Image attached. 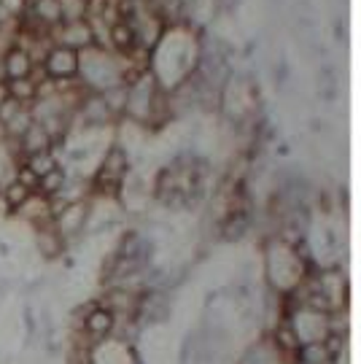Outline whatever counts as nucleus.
Returning a JSON list of instances; mask_svg holds the SVG:
<instances>
[{
	"label": "nucleus",
	"instance_id": "nucleus-8",
	"mask_svg": "<svg viewBox=\"0 0 361 364\" xmlns=\"http://www.w3.org/2000/svg\"><path fill=\"white\" fill-rule=\"evenodd\" d=\"M16 149H19V154H22V159H27V156L33 154H43V151H52L54 149V141L52 135L41 127L38 122H33L30 127L25 130V135L16 141Z\"/></svg>",
	"mask_w": 361,
	"mask_h": 364
},
{
	"label": "nucleus",
	"instance_id": "nucleus-4",
	"mask_svg": "<svg viewBox=\"0 0 361 364\" xmlns=\"http://www.w3.org/2000/svg\"><path fill=\"white\" fill-rule=\"evenodd\" d=\"M38 68L43 70V76L54 78V81H73L78 78V52L68 49V46H52Z\"/></svg>",
	"mask_w": 361,
	"mask_h": 364
},
{
	"label": "nucleus",
	"instance_id": "nucleus-11",
	"mask_svg": "<svg viewBox=\"0 0 361 364\" xmlns=\"http://www.w3.org/2000/svg\"><path fill=\"white\" fill-rule=\"evenodd\" d=\"M68 168L65 165H60L57 170H52V173H46V176H41L38 178V189H36V195L41 197H54L63 192L65 181H68Z\"/></svg>",
	"mask_w": 361,
	"mask_h": 364
},
{
	"label": "nucleus",
	"instance_id": "nucleus-2",
	"mask_svg": "<svg viewBox=\"0 0 361 364\" xmlns=\"http://www.w3.org/2000/svg\"><path fill=\"white\" fill-rule=\"evenodd\" d=\"M90 364H143L138 348L119 338H105L90 346Z\"/></svg>",
	"mask_w": 361,
	"mask_h": 364
},
{
	"label": "nucleus",
	"instance_id": "nucleus-3",
	"mask_svg": "<svg viewBox=\"0 0 361 364\" xmlns=\"http://www.w3.org/2000/svg\"><path fill=\"white\" fill-rule=\"evenodd\" d=\"M49 38L54 46H68L73 52H84L95 46V36H92L90 19H73V22H60L57 27L49 30Z\"/></svg>",
	"mask_w": 361,
	"mask_h": 364
},
{
	"label": "nucleus",
	"instance_id": "nucleus-9",
	"mask_svg": "<svg viewBox=\"0 0 361 364\" xmlns=\"http://www.w3.org/2000/svg\"><path fill=\"white\" fill-rule=\"evenodd\" d=\"M9 84V97L16 100L19 105H30L36 103V97H38V84H36V78H14V81H6Z\"/></svg>",
	"mask_w": 361,
	"mask_h": 364
},
{
	"label": "nucleus",
	"instance_id": "nucleus-13",
	"mask_svg": "<svg viewBox=\"0 0 361 364\" xmlns=\"http://www.w3.org/2000/svg\"><path fill=\"white\" fill-rule=\"evenodd\" d=\"M9 100V84H6V78H0V103H6Z\"/></svg>",
	"mask_w": 361,
	"mask_h": 364
},
{
	"label": "nucleus",
	"instance_id": "nucleus-7",
	"mask_svg": "<svg viewBox=\"0 0 361 364\" xmlns=\"http://www.w3.org/2000/svg\"><path fill=\"white\" fill-rule=\"evenodd\" d=\"M138 49L141 46H138V36H135L132 22L117 19L114 25H108V52H114L117 57H129Z\"/></svg>",
	"mask_w": 361,
	"mask_h": 364
},
{
	"label": "nucleus",
	"instance_id": "nucleus-5",
	"mask_svg": "<svg viewBox=\"0 0 361 364\" xmlns=\"http://www.w3.org/2000/svg\"><path fill=\"white\" fill-rule=\"evenodd\" d=\"M237 364H294V356L281 351L270 340V335H262L259 340L245 346Z\"/></svg>",
	"mask_w": 361,
	"mask_h": 364
},
{
	"label": "nucleus",
	"instance_id": "nucleus-6",
	"mask_svg": "<svg viewBox=\"0 0 361 364\" xmlns=\"http://www.w3.org/2000/svg\"><path fill=\"white\" fill-rule=\"evenodd\" d=\"M36 68L38 65L33 63V57H30L25 49H19V46H9L6 52L0 54V78H6V81L30 78Z\"/></svg>",
	"mask_w": 361,
	"mask_h": 364
},
{
	"label": "nucleus",
	"instance_id": "nucleus-12",
	"mask_svg": "<svg viewBox=\"0 0 361 364\" xmlns=\"http://www.w3.org/2000/svg\"><path fill=\"white\" fill-rule=\"evenodd\" d=\"M25 165L41 178V176H46V173H52V170L60 168V154H57V149L43 151V154H33L25 159Z\"/></svg>",
	"mask_w": 361,
	"mask_h": 364
},
{
	"label": "nucleus",
	"instance_id": "nucleus-1",
	"mask_svg": "<svg viewBox=\"0 0 361 364\" xmlns=\"http://www.w3.org/2000/svg\"><path fill=\"white\" fill-rule=\"evenodd\" d=\"M305 243V240H302ZM299 243V246H302ZM299 246L286 243L278 235H270L262 246V257H264V284L267 291L278 294V297H291L308 278L310 254H302Z\"/></svg>",
	"mask_w": 361,
	"mask_h": 364
},
{
	"label": "nucleus",
	"instance_id": "nucleus-10",
	"mask_svg": "<svg viewBox=\"0 0 361 364\" xmlns=\"http://www.w3.org/2000/svg\"><path fill=\"white\" fill-rule=\"evenodd\" d=\"M30 195H33V192H30L27 186H22L16 178H11V181H6L0 186V197H3V205L9 210V216H11L16 208H22L27 200H30Z\"/></svg>",
	"mask_w": 361,
	"mask_h": 364
}]
</instances>
